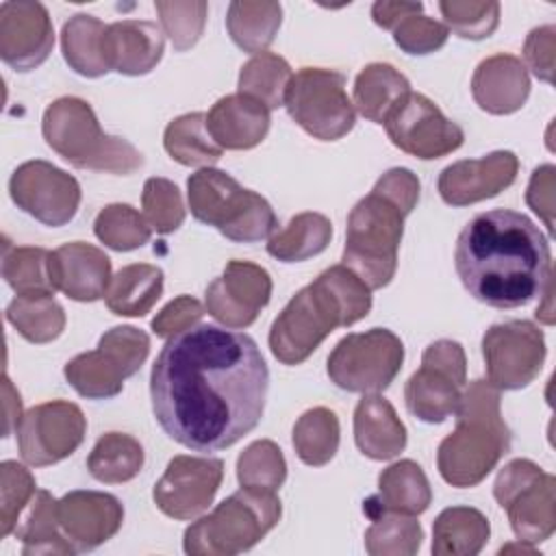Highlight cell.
Wrapping results in <instances>:
<instances>
[{"mask_svg": "<svg viewBox=\"0 0 556 556\" xmlns=\"http://www.w3.org/2000/svg\"><path fill=\"white\" fill-rule=\"evenodd\" d=\"M59 523L76 552H89L117 534L124 521L122 502L104 491H70L59 504Z\"/></svg>", "mask_w": 556, "mask_h": 556, "instance_id": "cell-22", "label": "cell"}, {"mask_svg": "<svg viewBox=\"0 0 556 556\" xmlns=\"http://www.w3.org/2000/svg\"><path fill=\"white\" fill-rule=\"evenodd\" d=\"M332 239V224L321 213H300L267 239L269 256L282 263H300L321 254Z\"/></svg>", "mask_w": 556, "mask_h": 556, "instance_id": "cell-34", "label": "cell"}, {"mask_svg": "<svg viewBox=\"0 0 556 556\" xmlns=\"http://www.w3.org/2000/svg\"><path fill=\"white\" fill-rule=\"evenodd\" d=\"M161 17V28L169 37L176 52H185L198 43L204 33L208 4L202 0L191 2H154Z\"/></svg>", "mask_w": 556, "mask_h": 556, "instance_id": "cell-47", "label": "cell"}, {"mask_svg": "<svg viewBox=\"0 0 556 556\" xmlns=\"http://www.w3.org/2000/svg\"><path fill=\"white\" fill-rule=\"evenodd\" d=\"M285 106L289 117L319 141H337L356 124L345 76L326 67L298 70L289 83Z\"/></svg>", "mask_w": 556, "mask_h": 556, "instance_id": "cell-11", "label": "cell"}, {"mask_svg": "<svg viewBox=\"0 0 556 556\" xmlns=\"http://www.w3.org/2000/svg\"><path fill=\"white\" fill-rule=\"evenodd\" d=\"M471 96L476 104L491 115H510L519 111L530 96V76L515 54H493L478 63L471 76Z\"/></svg>", "mask_w": 556, "mask_h": 556, "instance_id": "cell-25", "label": "cell"}, {"mask_svg": "<svg viewBox=\"0 0 556 556\" xmlns=\"http://www.w3.org/2000/svg\"><path fill=\"white\" fill-rule=\"evenodd\" d=\"M276 491L241 486L208 515L195 519L182 536L189 556H235L254 547L280 521Z\"/></svg>", "mask_w": 556, "mask_h": 556, "instance_id": "cell-7", "label": "cell"}, {"mask_svg": "<svg viewBox=\"0 0 556 556\" xmlns=\"http://www.w3.org/2000/svg\"><path fill=\"white\" fill-rule=\"evenodd\" d=\"M282 24V7L278 2L235 0L228 4L226 28L230 39L250 54L265 52L276 39Z\"/></svg>", "mask_w": 556, "mask_h": 556, "instance_id": "cell-35", "label": "cell"}, {"mask_svg": "<svg viewBox=\"0 0 556 556\" xmlns=\"http://www.w3.org/2000/svg\"><path fill=\"white\" fill-rule=\"evenodd\" d=\"M2 397H4V402H2V408H4V430H2V437H9L13 430L20 428L24 413H22V397H20L17 389L13 387V382H11V378L7 374L2 378Z\"/></svg>", "mask_w": 556, "mask_h": 556, "instance_id": "cell-54", "label": "cell"}, {"mask_svg": "<svg viewBox=\"0 0 556 556\" xmlns=\"http://www.w3.org/2000/svg\"><path fill=\"white\" fill-rule=\"evenodd\" d=\"M354 441L363 456L391 460L406 447V428L389 400L365 393L354 408Z\"/></svg>", "mask_w": 556, "mask_h": 556, "instance_id": "cell-28", "label": "cell"}, {"mask_svg": "<svg viewBox=\"0 0 556 556\" xmlns=\"http://www.w3.org/2000/svg\"><path fill=\"white\" fill-rule=\"evenodd\" d=\"M143 217L150 228L159 235H169L178 230L185 222V204L180 189L167 178H148L141 193Z\"/></svg>", "mask_w": 556, "mask_h": 556, "instance_id": "cell-48", "label": "cell"}, {"mask_svg": "<svg viewBox=\"0 0 556 556\" xmlns=\"http://www.w3.org/2000/svg\"><path fill=\"white\" fill-rule=\"evenodd\" d=\"M410 91L408 78L389 63L365 65L354 80V109L374 122L384 124L393 106Z\"/></svg>", "mask_w": 556, "mask_h": 556, "instance_id": "cell-31", "label": "cell"}, {"mask_svg": "<svg viewBox=\"0 0 556 556\" xmlns=\"http://www.w3.org/2000/svg\"><path fill=\"white\" fill-rule=\"evenodd\" d=\"M96 237L111 250L130 252L146 245L152 237L148 219L130 204H106L93 222Z\"/></svg>", "mask_w": 556, "mask_h": 556, "instance_id": "cell-43", "label": "cell"}, {"mask_svg": "<svg viewBox=\"0 0 556 556\" xmlns=\"http://www.w3.org/2000/svg\"><path fill=\"white\" fill-rule=\"evenodd\" d=\"M150 352V337L135 326H113L91 352L67 361L63 374L72 389L87 400H109L122 393Z\"/></svg>", "mask_w": 556, "mask_h": 556, "instance_id": "cell-9", "label": "cell"}, {"mask_svg": "<svg viewBox=\"0 0 556 556\" xmlns=\"http://www.w3.org/2000/svg\"><path fill=\"white\" fill-rule=\"evenodd\" d=\"M421 11H424L421 2H374L371 17L380 28L393 30L404 17Z\"/></svg>", "mask_w": 556, "mask_h": 556, "instance_id": "cell-53", "label": "cell"}, {"mask_svg": "<svg viewBox=\"0 0 556 556\" xmlns=\"http://www.w3.org/2000/svg\"><path fill=\"white\" fill-rule=\"evenodd\" d=\"M439 11L445 20L447 30L456 33L460 39L482 41L495 33L500 26V4L497 2H476V0H441Z\"/></svg>", "mask_w": 556, "mask_h": 556, "instance_id": "cell-45", "label": "cell"}, {"mask_svg": "<svg viewBox=\"0 0 556 556\" xmlns=\"http://www.w3.org/2000/svg\"><path fill=\"white\" fill-rule=\"evenodd\" d=\"M269 298L271 278L265 267L250 261H230L222 276L206 287L204 308L224 328L241 330L256 321Z\"/></svg>", "mask_w": 556, "mask_h": 556, "instance_id": "cell-19", "label": "cell"}, {"mask_svg": "<svg viewBox=\"0 0 556 556\" xmlns=\"http://www.w3.org/2000/svg\"><path fill=\"white\" fill-rule=\"evenodd\" d=\"M202 315H204V306L195 298L178 295L156 313V317L152 319L150 326L156 337L169 339L178 332H185V330L198 326Z\"/></svg>", "mask_w": 556, "mask_h": 556, "instance_id": "cell-50", "label": "cell"}, {"mask_svg": "<svg viewBox=\"0 0 556 556\" xmlns=\"http://www.w3.org/2000/svg\"><path fill=\"white\" fill-rule=\"evenodd\" d=\"M554 48H556V26L552 24L532 28L523 43V59L530 72L543 83H554Z\"/></svg>", "mask_w": 556, "mask_h": 556, "instance_id": "cell-51", "label": "cell"}, {"mask_svg": "<svg viewBox=\"0 0 556 556\" xmlns=\"http://www.w3.org/2000/svg\"><path fill=\"white\" fill-rule=\"evenodd\" d=\"M224 480V463L211 456H174L165 473L154 484L156 508L172 519H193L202 515Z\"/></svg>", "mask_w": 556, "mask_h": 556, "instance_id": "cell-18", "label": "cell"}, {"mask_svg": "<svg viewBox=\"0 0 556 556\" xmlns=\"http://www.w3.org/2000/svg\"><path fill=\"white\" fill-rule=\"evenodd\" d=\"M9 195L17 208L50 228L70 224L80 206L78 180L41 159L26 161L11 174Z\"/></svg>", "mask_w": 556, "mask_h": 556, "instance_id": "cell-17", "label": "cell"}, {"mask_svg": "<svg viewBox=\"0 0 556 556\" xmlns=\"http://www.w3.org/2000/svg\"><path fill=\"white\" fill-rule=\"evenodd\" d=\"M50 252L35 245H4L2 278L15 295H54V285L48 269Z\"/></svg>", "mask_w": 556, "mask_h": 556, "instance_id": "cell-41", "label": "cell"}, {"mask_svg": "<svg viewBox=\"0 0 556 556\" xmlns=\"http://www.w3.org/2000/svg\"><path fill=\"white\" fill-rule=\"evenodd\" d=\"M54 28L41 2L9 0L0 4V56L17 70L39 67L52 52Z\"/></svg>", "mask_w": 556, "mask_h": 556, "instance_id": "cell-20", "label": "cell"}, {"mask_svg": "<svg viewBox=\"0 0 556 556\" xmlns=\"http://www.w3.org/2000/svg\"><path fill=\"white\" fill-rule=\"evenodd\" d=\"M146 454L141 443L124 432L102 434L87 456L89 473L104 484L132 480L143 467Z\"/></svg>", "mask_w": 556, "mask_h": 556, "instance_id": "cell-37", "label": "cell"}, {"mask_svg": "<svg viewBox=\"0 0 556 556\" xmlns=\"http://www.w3.org/2000/svg\"><path fill=\"white\" fill-rule=\"evenodd\" d=\"M554 189H556V167L552 163L539 165L528 182L526 202L543 219L549 235L554 232Z\"/></svg>", "mask_w": 556, "mask_h": 556, "instance_id": "cell-52", "label": "cell"}, {"mask_svg": "<svg viewBox=\"0 0 556 556\" xmlns=\"http://www.w3.org/2000/svg\"><path fill=\"white\" fill-rule=\"evenodd\" d=\"M187 200L198 222L217 228L235 243L269 239L278 228L276 213L261 193L215 167H202L187 178Z\"/></svg>", "mask_w": 556, "mask_h": 556, "instance_id": "cell-8", "label": "cell"}, {"mask_svg": "<svg viewBox=\"0 0 556 556\" xmlns=\"http://www.w3.org/2000/svg\"><path fill=\"white\" fill-rule=\"evenodd\" d=\"M41 132L46 143L78 169L126 176L143 165V154L128 139L102 132L91 104L76 96L48 104Z\"/></svg>", "mask_w": 556, "mask_h": 556, "instance_id": "cell-6", "label": "cell"}, {"mask_svg": "<svg viewBox=\"0 0 556 556\" xmlns=\"http://www.w3.org/2000/svg\"><path fill=\"white\" fill-rule=\"evenodd\" d=\"M267 363L252 337L198 324L167 339L150 371L152 413L163 432L195 452L250 434L265 410Z\"/></svg>", "mask_w": 556, "mask_h": 556, "instance_id": "cell-1", "label": "cell"}, {"mask_svg": "<svg viewBox=\"0 0 556 556\" xmlns=\"http://www.w3.org/2000/svg\"><path fill=\"white\" fill-rule=\"evenodd\" d=\"M419 191V178L410 169L393 167L350 211L341 261L369 289H382L393 280L404 219L417 206Z\"/></svg>", "mask_w": 556, "mask_h": 556, "instance_id": "cell-3", "label": "cell"}, {"mask_svg": "<svg viewBox=\"0 0 556 556\" xmlns=\"http://www.w3.org/2000/svg\"><path fill=\"white\" fill-rule=\"evenodd\" d=\"M467 384V358L458 341H432L421 354V367L406 380L404 402L413 417L441 424L456 413Z\"/></svg>", "mask_w": 556, "mask_h": 556, "instance_id": "cell-13", "label": "cell"}, {"mask_svg": "<svg viewBox=\"0 0 556 556\" xmlns=\"http://www.w3.org/2000/svg\"><path fill=\"white\" fill-rule=\"evenodd\" d=\"M87 432V419L74 402L52 400L28 408L17 434L20 456L30 467L54 465L72 456Z\"/></svg>", "mask_w": 556, "mask_h": 556, "instance_id": "cell-16", "label": "cell"}, {"mask_svg": "<svg viewBox=\"0 0 556 556\" xmlns=\"http://www.w3.org/2000/svg\"><path fill=\"white\" fill-rule=\"evenodd\" d=\"M384 130L395 148L421 161L441 159L465 141L463 128L424 93L408 91L387 115Z\"/></svg>", "mask_w": 556, "mask_h": 556, "instance_id": "cell-15", "label": "cell"}, {"mask_svg": "<svg viewBox=\"0 0 556 556\" xmlns=\"http://www.w3.org/2000/svg\"><path fill=\"white\" fill-rule=\"evenodd\" d=\"M486 380L500 391L528 387L545 363L543 330L526 319L493 324L482 337Z\"/></svg>", "mask_w": 556, "mask_h": 556, "instance_id": "cell-14", "label": "cell"}, {"mask_svg": "<svg viewBox=\"0 0 556 556\" xmlns=\"http://www.w3.org/2000/svg\"><path fill=\"white\" fill-rule=\"evenodd\" d=\"M519 172V159L510 150H495L480 159H465L439 174V195L450 206H469L495 198L508 189Z\"/></svg>", "mask_w": 556, "mask_h": 556, "instance_id": "cell-21", "label": "cell"}, {"mask_svg": "<svg viewBox=\"0 0 556 556\" xmlns=\"http://www.w3.org/2000/svg\"><path fill=\"white\" fill-rule=\"evenodd\" d=\"M37 484L33 473L17 460H2L0 465V534L2 539L15 532L20 515L28 508Z\"/></svg>", "mask_w": 556, "mask_h": 556, "instance_id": "cell-46", "label": "cell"}, {"mask_svg": "<svg viewBox=\"0 0 556 556\" xmlns=\"http://www.w3.org/2000/svg\"><path fill=\"white\" fill-rule=\"evenodd\" d=\"M104 22L93 15L76 13L72 15L61 30V50L65 63L85 78H100L109 74L104 59Z\"/></svg>", "mask_w": 556, "mask_h": 556, "instance_id": "cell-32", "label": "cell"}, {"mask_svg": "<svg viewBox=\"0 0 556 556\" xmlns=\"http://www.w3.org/2000/svg\"><path fill=\"white\" fill-rule=\"evenodd\" d=\"M371 311V289L343 263L300 289L269 328V350L282 365L304 363L334 330Z\"/></svg>", "mask_w": 556, "mask_h": 556, "instance_id": "cell-4", "label": "cell"}, {"mask_svg": "<svg viewBox=\"0 0 556 556\" xmlns=\"http://www.w3.org/2000/svg\"><path fill=\"white\" fill-rule=\"evenodd\" d=\"M237 480L241 486L265 491L280 489L287 480V460L282 450L269 439L250 443L237 458Z\"/></svg>", "mask_w": 556, "mask_h": 556, "instance_id": "cell-44", "label": "cell"}, {"mask_svg": "<svg viewBox=\"0 0 556 556\" xmlns=\"http://www.w3.org/2000/svg\"><path fill=\"white\" fill-rule=\"evenodd\" d=\"M391 33H393L395 46L402 52L415 54V56L437 52L439 48L445 46L450 37V30L443 22L428 17L424 13H413L404 17Z\"/></svg>", "mask_w": 556, "mask_h": 556, "instance_id": "cell-49", "label": "cell"}, {"mask_svg": "<svg viewBox=\"0 0 556 556\" xmlns=\"http://www.w3.org/2000/svg\"><path fill=\"white\" fill-rule=\"evenodd\" d=\"M404 363V345L389 328L345 334L328 356V378L350 393L384 391Z\"/></svg>", "mask_w": 556, "mask_h": 556, "instance_id": "cell-12", "label": "cell"}, {"mask_svg": "<svg viewBox=\"0 0 556 556\" xmlns=\"http://www.w3.org/2000/svg\"><path fill=\"white\" fill-rule=\"evenodd\" d=\"M491 534L489 519L471 506H450L432 523L434 556H473Z\"/></svg>", "mask_w": 556, "mask_h": 556, "instance_id": "cell-30", "label": "cell"}, {"mask_svg": "<svg viewBox=\"0 0 556 556\" xmlns=\"http://www.w3.org/2000/svg\"><path fill=\"white\" fill-rule=\"evenodd\" d=\"M339 419L334 410L315 406L302 413L293 426V447L302 463L324 467L339 450Z\"/></svg>", "mask_w": 556, "mask_h": 556, "instance_id": "cell-39", "label": "cell"}, {"mask_svg": "<svg viewBox=\"0 0 556 556\" xmlns=\"http://www.w3.org/2000/svg\"><path fill=\"white\" fill-rule=\"evenodd\" d=\"M269 109L243 93L219 98L206 113V128L222 150H250L269 132Z\"/></svg>", "mask_w": 556, "mask_h": 556, "instance_id": "cell-26", "label": "cell"}, {"mask_svg": "<svg viewBox=\"0 0 556 556\" xmlns=\"http://www.w3.org/2000/svg\"><path fill=\"white\" fill-rule=\"evenodd\" d=\"M7 321L30 343H50L65 330V311L54 295H15L7 306Z\"/></svg>", "mask_w": 556, "mask_h": 556, "instance_id": "cell-38", "label": "cell"}, {"mask_svg": "<svg viewBox=\"0 0 556 556\" xmlns=\"http://www.w3.org/2000/svg\"><path fill=\"white\" fill-rule=\"evenodd\" d=\"M454 267L478 302L519 308L541 295L552 278L549 241L523 213L484 211L460 230Z\"/></svg>", "mask_w": 556, "mask_h": 556, "instance_id": "cell-2", "label": "cell"}, {"mask_svg": "<svg viewBox=\"0 0 556 556\" xmlns=\"http://www.w3.org/2000/svg\"><path fill=\"white\" fill-rule=\"evenodd\" d=\"M291 78V65L280 54L258 52L239 72V93L258 100L271 111L285 106Z\"/></svg>", "mask_w": 556, "mask_h": 556, "instance_id": "cell-40", "label": "cell"}, {"mask_svg": "<svg viewBox=\"0 0 556 556\" xmlns=\"http://www.w3.org/2000/svg\"><path fill=\"white\" fill-rule=\"evenodd\" d=\"M432 502V489L424 469L410 460H397L380 471L378 493L363 502V513L376 519L384 513L421 515Z\"/></svg>", "mask_w": 556, "mask_h": 556, "instance_id": "cell-27", "label": "cell"}, {"mask_svg": "<svg viewBox=\"0 0 556 556\" xmlns=\"http://www.w3.org/2000/svg\"><path fill=\"white\" fill-rule=\"evenodd\" d=\"M493 495L506 510L517 541L541 543L556 528V478L528 458L504 465L495 478Z\"/></svg>", "mask_w": 556, "mask_h": 556, "instance_id": "cell-10", "label": "cell"}, {"mask_svg": "<svg viewBox=\"0 0 556 556\" xmlns=\"http://www.w3.org/2000/svg\"><path fill=\"white\" fill-rule=\"evenodd\" d=\"M59 500L52 497L50 491L39 489L26 510V517L15 528V536L22 541L24 556L39 554H76L74 545L61 530L59 523Z\"/></svg>", "mask_w": 556, "mask_h": 556, "instance_id": "cell-33", "label": "cell"}, {"mask_svg": "<svg viewBox=\"0 0 556 556\" xmlns=\"http://www.w3.org/2000/svg\"><path fill=\"white\" fill-rule=\"evenodd\" d=\"M456 428L437 450L441 478L458 489L480 484L510 450V430L500 410V389L471 380L456 408Z\"/></svg>", "mask_w": 556, "mask_h": 556, "instance_id": "cell-5", "label": "cell"}, {"mask_svg": "<svg viewBox=\"0 0 556 556\" xmlns=\"http://www.w3.org/2000/svg\"><path fill=\"white\" fill-rule=\"evenodd\" d=\"M163 28L148 20H119L106 26L104 59L111 72L143 76L152 72L165 50Z\"/></svg>", "mask_w": 556, "mask_h": 556, "instance_id": "cell-24", "label": "cell"}, {"mask_svg": "<svg viewBox=\"0 0 556 556\" xmlns=\"http://www.w3.org/2000/svg\"><path fill=\"white\" fill-rule=\"evenodd\" d=\"M365 530V549L371 556H413L421 547L424 530L415 515L384 513Z\"/></svg>", "mask_w": 556, "mask_h": 556, "instance_id": "cell-42", "label": "cell"}, {"mask_svg": "<svg viewBox=\"0 0 556 556\" xmlns=\"http://www.w3.org/2000/svg\"><path fill=\"white\" fill-rule=\"evenodd\" d=\"M165 152L187 167H211L222 159V148L206 128L204 113H185L172 119L163 132Z\"/></svg>", "mask_w": 556, "mask_h": 556, "instance_id": "cell-36", "label": "cell"}, {"mask_svg": "<svg viewBox=\"0 0 556 556\" xmlns=\"http://www.w3.org/2000/svg\"><path fill=\"white\" fill-rule=\"evenodd\" d=\"M163 293V269L150 263L122 267L109 282L104 302L113 315L143 317Z\"/></svg>", "mask_w": 556, "mask_h": 556, "instance_id": "cell-29", "label": "cell"}, {"mask_svg": "<svg viewBox=\"0 0 556 556\" xmlns=\"http://www.w3.org/2000/svg\"><path fill=\"white\" fill-rule=\"evenodd\" d=\"M50 280L56 291L76 302H96L104 298L111 282V258L85 241L63 243L48 258Z\"/></svg>", "mask_w": 556, "mask_h": 556, "instance_id": "cell-23", "label": "cell"}]
</instances>
